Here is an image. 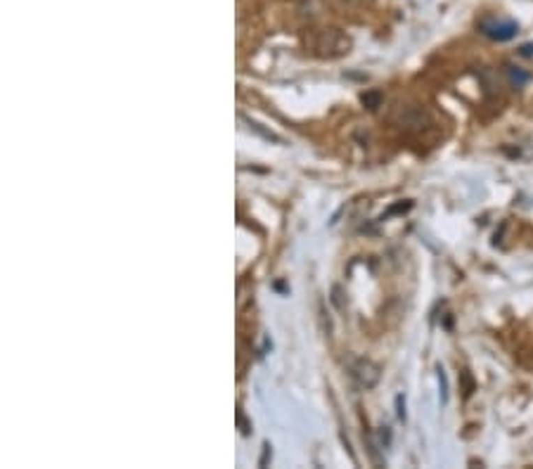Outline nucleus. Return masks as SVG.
<instances>
[{
	"mask_svg": "<svg viewBox=\"0 0 533 469\" xmlns=\"http://www.w3.org/2000/svg\"><path fill=\"white\" fill-rule=\"evenodd\" d=\"M507 76H510V81H512L517 88H522V86H526V83H529V74H526V71H522V69H517V67H507Z\"/></svg>",
	"mask_w": 533,
	"mask_h": 469,
	"instance_id": "nucleus-3",
	"label": "nucleus"
},
{
	"mask_svg": "<svg viewBox=\"0 0 533 469\" xmlns=\"http://www.w3.org/2000/svg\"><path fill=\"white\" fill-rule=\"evenodd\" d=\"M353 377H356L365 389H373L375 384L380 382V368L370 363V360H358V363L353 365Z\"/></svg>",
	"mask_w": 533,
	"mask_h": 469,
	"instance_id": "nucleus-2",
	"label": "nucleus"
},
{
	"mask_svg": "<svg viewBox=\"0 0 533 469\" xmlns=\"http://www.w3.org/2000/svg\"><path fill=\"white\" fill-rule=\"evenodd\" d=\"M398 417L400 419H405V403H403V396H398Z\"/></svg>",
	"mask_w": 533,
	"mask_h": 469,
	"instance_id": "nucleus-5",
	"label": "nucleus"
},
{
	"mask_svg": "<svg viewBox=\"0 0 533 469\" xmlns=\"http://www.w3.org/2000/svg\"><path fill=\"white\" fill-rule=\"evenodd\" d=\"M522 55H529V57H531V55H533V45H531V43H529V45H524V47H522Z\"/></svg>",
	"mask_w": 533,
	"mask_h": 469,
	"instance_id": "nucleus-7",
	"label": "nucleus"
},
{
	"mask_svg": "<svg viewBox=\"0 0 533 469\" xmlns=\"http://www.w3.org/2000/svg\"><path fill=\"white\" fill-rule=\"evenodd\" d=\"M479 29H481L483 36L493 40H510L517 36L519 27L512 20H495V17H486V20L479 22Z\"/></svg>",
	"mask_w": 533,
	"mask_h": 469,
	"instance_id": "nucleus-1",
	"label": "nucleus"
},
{
	"mask_svg": "<svg viewBox=\"0 0 533 469\" xmlns=\"http://www.w3.org/2000/svg\"><path fill=\"white\" fill-rule=\"evenodd\" d=\"M268 455H271V446H266V450H263V458H261V467H266V462H268Z\"/></svg>",
	"mask_w": 533,
	"mask_h": 469,
	"instance_id": "nucleus-6",
	"label": "nucleus"
},
{
	"mask_svg": "<svg viewBox=\"0 0 533 469\" xmlns=\"http://www.w3.org/2000/svg\"><path fill=\"white\" fill-rule=\"evenodd\" d=\"M382 102V95L380 93H365L363 95V105L368 107V110H377Z\"/></svg>",
	"mask_w": 533,
	"mask_h": 469,
	"instance_id": "nucleus-4",
	"label": "nucleus"
}]
</instances>
